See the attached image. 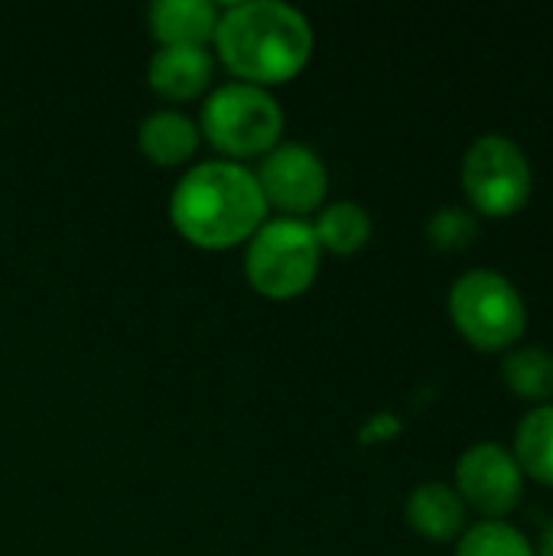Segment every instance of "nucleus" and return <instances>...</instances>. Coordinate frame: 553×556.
Masks as SVG:
<instances>
[{
  "mask_svg": "<svg viewBox=\"0 0 553 556\" xmlns=\"http://www.w3.org/2000/svg\"><path fill=\"white\" fill-rule=\"evenodd\" d=\"M313 26L303 10L284 0H241L218 13L215 55L235 81L277 88L293 81L313 59Z\"/></svg>",
  "mask_w": 553,
  "mask_h": 556,
  "instance_id": "f257e3e1",
  "label": "nucleus"
},
{
  "mask_svg": "<svg viewBox=\"0 0 553 556\" xmlns=\"http://www.w3.org/2000/svg\"><path fill=\"white\" fill-rule=\"evenodd\" d=\"M267 202L254 169L231 160L186 166L169 192V222L183 241L202 251H231L267 222Z\"/></svg>",
  "mask_w": 553,
  "mask_h": 556,
  "instance_id": "f03ea898",
  "label": "nucleus"
},
{
  "mask_svg": "<svg viewBox=\"0 0 553 556\" xmlns=\"http://www.w3.org/2000/svg\"><path fill=\"white\" fill-rule=\"evenodd\" d=\"M196 124L202 140L218 153V160L248 163L261 160L280 143L284 108L274 91L231 78L205 94Z\"/></svg>",
  "mask_w": 553,
  "mask_h": 556,
  "instance_id": "7ed1b4c3",
  "label": "nucleus"
},
{
  "mask_svg": "<svg viewBox=\"0 0 553 556\" xmlns=\"http://www.w3.org/2000/svg\"><path fill=\"white\" fill-rule=\"evenodd\" d=\"M323 267V248L306 218H267L244 244V280L264 300L303 296Z\"/></svg>",
  "mask_w": 553,
  "mask_h": 556,
  "instance_id": "20e7f679",
  "label": "nucleus"
},
{
  "mask_svg": "<svg viewBox=\"0 0 553 556\" xmlns=\"http://www.w3.org/2000/svg\"><path fill=\"white\" fill-rule=\"evenodd\" d=\"M456 332L482 352H499L525 336L528 309L515 283L495 270L463 274L447 300Z\"/></svg>",
  "mask_w": 553,
  "mask_h": 556,
  "instance_id": "39448f33",
  "label": "nucleus"
},
{
  "mask_svg": "<svg viewBox=\"0 0 553 556\" xmlns=\"http://www.w3.org/2000/svg\"><path fill=\"white\" fill-rule=\"evenodd\" d=\"M460 179L469 202L489 218H508L521 212L535 189L531 163L521 147L495 134L479 137L466 150Z\"/></svg>",
  "mask_w": 553,
  "mask_h": 556,
  "instance_id": "423d86ee",
  "label": "nucleus"
},
{
  "mask_svg": "<svg viewBox=\"0 0 553 556\" xmlns=\"http://www.w3.org/2000/svg\"><path fill=\"white\" fill-rule=\"evenodd\" d=\"M254 179L267 208H277L284 218H306L319 212L329 192V169L323 156L300 140H280L267 150L254 169Z\"/></svg>",
  "mask_w": 553,
  "mask_h": 556,
  "instance_id": "0eeeda50",
  "label": "nucleus"
},
{
  "mask_svg": "<svg viewBox=\"0 0 553 556\" xmlns=\"http://www.w3.org/2000/svg\"><path fill=\"white\" fill-rule=\"evenodd\" d=\"M456 492L463 505L486 518H505L525 495V472L502 443H476L456 463Z\"/></svg>",
  "mask_w": 553,
  "mask_h": 556,
  "instance_id": "6e6552de",
  "label": "nucleus"
},
{
  "mask_svg": "<svg viewBox=\"0 0 553 556\" xmlns=\"http://www.w3.org/2000/svg\"><path fill=\"white\" fill-rule=\"evenodd\" d=\"M215 55L205 46H156L147 62V85L169 104L196 101L209 91Z\"/></svg>",
  "mask_w": 553,
  "mask_h": 556,
  "instance_id": "1a4fd4ad",
  "label": "nucleus"
},
{
  "mask_svg": "<svg viewBox=\"0 0 553 556\" xmlns=\"http://www.w3.org/2000/svg\"><path fill=\"white\" fill-rule=\"evenodd\" d=\"M137 147L147 156V163L160 169L189 166L192 156L202 147V134L196 117H189L179 108H156L150 111L137 127Z\"/></svg>",
  "mask_w": 553,
  "mask_h": 556,
  "instance_id": "9d476101",
  "label": "nucleus"
},
{
  "mask_svg": "<svg viewBox=\"0 0 553 556\" xmlns=\"http://www.w3.org/2000/svg\"><path fill=\"white\" fill-rule=\"evenodd\" d=\"M218 7L209 0H153L147 29L156 46H212L218 29Z\"/></svg>",
  "mask_w": 553,
  "mask_h": 556,
  "instance_id": "9b49d317",
  "label": "nucleus"
},
{
  "mask_svg": "<svg viewBox=\"0 0 553 556\" xmlns=\"http://www.w3.org/2000/svg\"><path fill=\"white\" fill-rule=\"evenodd\" d=\"M404 518L411 531L427 541H453L466 531V505L456 489L443 482H424L407 495Z\"/></svg>",
  "mask_w": 553,
  "mask_h": 556,
  "instance_id": "f8f14e48",
  "label": "nucleus"
},
{
  "mask_svg": "<svg viewBox=\"0 0 553 556\" xmlns=\"http://www.w3.org/2000/svg\"><path fill=\"white\" fill-rule=\"evenodd\" d=\"M313 225V235L323 248V254H339V257H349L355 251H362L372 238V215L352 202V199H342V202H329L316 212V222Z\"/></svg>",
  "mask_w": 553,
  "mask_h": 556,
  "instance_id": "ddd939ff",
  "label": "nucleus"
},
{
  "mask_svg": "<svg viewBox=\"0 0 553 556\" xmlns=\"http://www.w3.org/2000/svg\"><path fill=\"white\" fill-rule=\"evenodd\" d=\"M515 459L525 476L553 489V404L531 410L515 437Z\"/></svg>",
  "mask_w": 553,
  "mask_h": 556,
  "instance_id": "4468645a",
  "label": "nucleus"
},
{
  "mask_svg": "<svg viewBox=\"0 0 553 556\" xmlns=\"http://www.w3.org/2000/svg\"><path fill=\"white\" fill-rule=\"evenodd\" d=\"M505 384L525 401L553 397V355L544 349H518L502 365Z\"/></svg>",
  "mask_w": 553,
  "mask_h": 556,
  "instance_id": "2eb2a0df",
  "label": "nucleus"
},
{
  "mask_svg": "<svg viewBox=\"0 0 553 556\" xmlns=\"http://www.w3.org/2000/svg\"><path fill=\"white\" fill-rule=\"evenodd\" d=\"M456 556H535V547L518 528L505 521H482L463 531Z\"/></svg>",
  "mask_w": 553,
  "mask_h": 556,
  "instance_id": "dca6fc26",
  "label": "nucleus"
},
{
  "mask_svg": "<svg viewBox=\"0 0 553 556\" xmlns=\"http://www.w3.org/2000/svg\"><path fill=\"white\" fill-rule=\"evenodd\" d=\"M479 228L473 222V215H466L463 208H440L430 222H427V241L440 251H463L476 241Z\"/></svg>",
  "mask_w": 553,
  "mask_h": 556,
  "instance_id": "f3484780",
  "label": "nucleus"
},
{
  "mask_svg": "<svg viewBox=\"0 0 553 556\" xmlns=\"http://www.w3.org/2000/svg\"><path fill=\"white\" fill-rule=\"evenodd\" d=\"M535 556H553V521L544 528L541 534V544H538V554Z\"/></svg>",
  "mask_w": 553,
  "mask_h": 556,
  "instance_id": "a211bd4d",
  "label": "nucleus"
}]
</instances>
